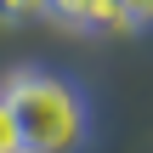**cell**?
Segmentation results:
<instances>
[{
    "instance_id": "1",
    "label": "cell",
    "mask_w": 153,
    "mask_h": 153,
    "mask_svg": "<svg viewBox=\"0 0 153 153\" xmlns=\"http://www.w3.org/2000/svg\"><path fill=\"white\" fill-rule=\"evenodd\" d=\"M11 119H17V136L23 153H79L91 136V108L85 97L62 79V74H45V68H17L6 74L0 85Z\"/></svg>"
},
{
    "instance_id": "2",
    "label": "cell",
    "mask_w": 153,
    "mask_h": 153,
    "mask_svg": "<svg viewBox=\"0 0 153 153\" xmlns=\"http://www.w3.org/2000/svg\"><path fill=\"white\" fill-rule=\"evenodd\" d=\"M45 17H57L74 34H119L125 28V6L119 0H45Z\"/></svg>"
},
{
    "instance_id": "5",
    "label": "cell",
    "mask_w": 153,
    "mask_h": 153,
    "mask_svg": "<svg viewBox=\"0 0 153 153\" xmlns=\"http://www.w3.org/2000/svg\"><path fill=\"white\" fill-rule=\"evenodd\" d=\"M125 6V28H153V0H119Z\"/></svg>"
},
{
    "instance_id": "4",
    "label": "cell",
    "mask_w": 153,
    "mask_h": 153,
    "mask_svg": "<svg viewBox=\"0 0 153 153\" xmlns=\"http://www.w3.org/2000/svg\"><path fill=\"white\" fill-rule=\"evenodd\" d=\"M0 153H23V136H17V119H11L6 97H0Z\"/></svg>"
},
{
    "instance_id": "3",
    "label": "cell",
    "mask_w": 153,
    "mask_h": 153,
    "mask_svg": "<svg viewBox=\"0 0 153 153\" xmlns=\"http://www.w3.org/2000/svg\"><path fill=\"white\" fill-rule=\"evenodd\" d=\"M45 17V0H0V23H34Z\"/></svg>"
}]
</instances>
